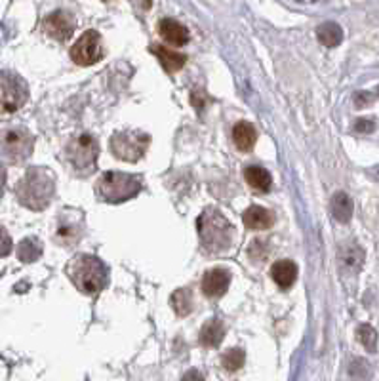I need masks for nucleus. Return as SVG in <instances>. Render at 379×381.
Returning <instances> with one entry per match:
<instances>
[{
	"mask_svg": "<svg viewBox=\"0 0 379 381\" xmlns=\"http://www.w3.org/2000/svg\"><path fill=\"white\" fill-rule=\"evenodd\" d=\"M55 194V175L52 170L42 166L29 168L15 185V199L21 206L42 212L50 206Z\"/></svg>",
	"mask_w": 379,
	"mask_h": 381,
	"instance_id": "1",
	"label": "nucleus"
},
{
	"mask_svg": "<svg viewBox=\"0 0 379 381\" xmlns=\"http://www.w3.org/2000/svg\"><path fill=\"white\" fill-rule=\"evenodd\" d=\"M67 277L76 286V290L86 296H97L109 285V269L97 256L80 254L73 257L67 265Z\"/></svg>",
	"mask_w": 379,
	"mask_h": 381,
	"instance_id": "2",
	"label": "nucleus"
},
{
	"mask_svg": "<svg viewBox=\"0 0 379 381\" xmlns=\"http://www.w3.org/2000/svg\"><path fill=\"white\" fill-rule=\"evenodd\" d=\"M202 248L212 254H220L231 248L235 240V229L217 208H206L196 220Z\"/></svg>",
	"mask_w": 379,
	"mask_h": 381,
	"instance_id": "3",
	"label": "nucleus"
},
{
	"mask_svg": "<svg viewBox=\"0 0 379 381\" xmlns=\"http://www.w3.org/2000/svg\"><path fill=\"white\" fill-rule=\"evenodd\" d=\"M141 191V178L136 173L105 172L96 183V194L103 202L120 204L138 196Z\"/></svg>",
	"mask_w": 379,
	"mask_h": 381,
	"instance_id": "4",
	"label": "nucleus"
},
{
	"mask_svg": "<svg viewBox=\"0 0 379 381\" xmlns=\"http://www.w3.org/2000/svg\"><path fill=\"white\" fill-rule=\"evenodd\" d=\"M99 143L90 134H76L63 149V159L69 168L78 175H90L97 166Z\"/></svg>",
	"mask_w": 379,
	"mask_h": 381,
	"instance_id": "5",
	"label": "nucleus"
},
{
	"mask_svg": "<svg viewBox=\"0 0 379 381\" xmlns=\"http://www.w3.org/2000/svg\"><path fill=\"white\" fill-rule=\"evenodd\" d=\"M35 138L25 126H10L0 130V154L10 162H23L33 154Z\"/></svg>",
	"mask_w": 379,
	"mask_h": 381,
	"instance_id": "6",
	"label": "nucleus"
},
{
	"mask_svg": "<svg viewBox=\"0 0 379 381\" xmlns=\"http://www.w3.org/2000/svg\"><path fill=\"white\" fill-rule=\"evenodd\" d=\"M151 143V136L139 130H122L113 134L110 138V151L120 160L126 162H138Z\"/></svg>",
	"mask_w": 379,
	"mask_h": 381,
	"instance_id": "7",
	"label": "nucleus"
},
{
	"mask_svg": "<svg viewBox=\"0 0 379 381\" xmlns=\"http://www.w3.org/2000/svg\"><path fill=\"white\" fill-rule=\"evenodd\" d=\"M29 99L27 82L12 71H0V111H20Z\"/></svg>",
	"mask_w": 379,
	"mask_h": 381,
	"instance_id": "8",
	"label": "nucleus"
},
{
	"mask_svg": "<svg viewBox=\"0 0 379 381\" xmlns=\"http://www.w3.org/2000/svg\"><path fill=\"white\" fill-rule=\"evenodd\" d=\"M105 50L97 31H86L71 48V59L80 67H90L103 59Z\"/></svg>",
	"mask_w": 379,
	"mask_h": 381,
	"instance_id": "9",
	"label": "nucleus"
},
{
	"mask_svg": "<svg viewBox=\"0 0 379 381\" xmlns=\"http://www.w3.org/2000/svg\"><path fill=\"white\" fill-rule=\"evenodd\" d=\"M83 235L84 223L83 220L78 222V215L71 214V212L62 215V220L57 223V229H55V243L62 244L65 248H71V246L80 243Z\"/></svg>",
	"mask_w": 379,
	"mask_h": 381,
	"instance_id": "10",
	"label": "nucleus"
},
{
	"mask_svg": "<svg viewBox=\"0 0 379 381\" xmlns=\"http://www.w3.org/2000/svg\"><path fill=\"white\" fill-rule=\"evenodd\" d=\"M42 29H44V33L50 36V38H54V41L65 42L69 41L73 33H75V23L71 20L69 14H65V12H54V14H50L46 20L42 21Z\"/></svg>",
	"mask_w": 379,
	"mask_h": 381,
	"instance_id": "11",
	"label": "nucleus"
},
{
	"mask_svg": "<svg viewBox=\"0 0 379 381\" xmlns=\"http://www.w3.org/2000/svg\"><path fill=\"white\" fill-rule=\"evenodd\" d=\"M231 286V273L223 267L206 271V275L202 278V292L208 298H221L225 296Z\"/></svg>",
	"mask_w": 379,
	"mask_h": 381,
	"instance_id": "12",
	"label": "nucleus"
},
{
	"mask_svg": "<svg viewBox=\"0 0 379 381\" xmlns=\"http://www.w3.org/2000/svg\"><path fill=\"white\" fill-rule=\"evenodd\" d=\"M159 33L172 46H185L187 42H189V31H187V27H183L180 21L170 20V17L160 20Z\"/></svg>",
	"mask_w": 379,
	"mask_h": 381,
	"instance_id": "13",
	"label": "nucleus"
},
{
	"mask_svg": "<svg viewBox=\"0 0 379 381\" xmlns=\"http://www.w3.org/2000/svg\"><path fill=\"white\" fill-rule=\"evenodd\" d=\"M271 277L276 285L280 286L283 290H288L289 286L296 282L297 278V265L289 259H280L271 267Z\"/></svg>",
	"mask_w": 379,
	"mask_h": 381,
	"instance_id": "14",
	"label": "nucleus"
},
{
	"mask_svg": "<svg viewBox=\"0 0 379 381\" xmlns=\"http://www.w3.org/2000/svg\"><path fill=\"white\" fill-rule=\"evenodd\" d=\"M242 222H244V225H248L250 229H255V231L269 229L275 223V214L271 210L263 208V206H250L244 212V215H242Z\"/></svg>",
	"mask_w": 379,
	"mask_h": 381,
	"instance_id": "15",
	"label": "nucleus"
},
{
	"mask_svg": "<svg viewBox=\"0 0 379 381\" xmlns=\"http://www.w3.org/2000/svg\"><path fill=\"white\" fill-rule=\"evenodd\" d=\"M225 338V326L221 320H208L206 324L200 330V343L208 349H214Z\"/></svg>",
	"mask_w": 379,
	"mask_h": 381,
	"instance_id": "16",
	"label": "nucleus"
},
{
	"mask_svg": "<svg viewBox=\"0 0 379 381\" xmlns=\"http://www.w3.org/2000/svg\"><path fill=\"white\" fill-rule=\"evenodd\" d=\"M331 215L338 220L339 223H349L352 217V210H355V204H352L351 196L343 191H339V193L334 194V199H331Z\"/></svg>",
	"mask_w": 379,
	"mask_h": 381,
	"instance_id": "17",
	"label": "nucleus"
},
{
	"mask_svg": "<svg viewBox=\"0 0 379 381\" xmlns=\"http://www.w3.org/2000/svg\"><path fill=\"white\" fill-rule=\"evenodd\" d=\"M233 141L241 151H252L257 141V132L250 122H238L233 128Z\"/></svg>",
	"mask_w": 379,
	"mask_h": 381,
	"instance_id": "18",
	"label": "nucleus"
},
{
	"mask_svg": "<svg viewBox=\"0 0 379 381\" xmlns=\"http://www.w3.org/2000/svg\"><path fill=\"white\" fill-rule=\"evenodd\" d=\"M151 50L157 54L159 62L162 63V67L168 73H178L180 69H183V65H185V56L183 54H178V52L166 48V46H152Z\"/></svg>",
	"mask_w": 379,
	"mask_h": 381,
	"instance_id": "19",
	"label": "nucleus"
},
{
	"mask_svg": "<svg viewBox=\"0 0 379 381\" xmlns=\"http://www.w3.org/2000/svg\"><path fill=\"white\" fill-rule=\"evenodd\" d=\"M244 178L248 181L250 187H254L255 191H262V193H267L273 185L271 173L262 166H248L244 170Z\"/></svg>",
	"mask_w": 379,
	"mask_h": 381,
	"instance_id": "20",
	"label": "nucleus"
},
{
	"mask_svg": "<svg viewBox=\"0 0 379 381\" xmlns=\"http://www.w3.org/2000/svg\"><path fill=\"white\" fill-rule=\"evenodd\" d=\"M339 259H341V265H343L345 271H360V267H362V264H364V252L357 246V244H347V246H343L341 248V256H339Z\"/></svg>",
	"mask_w": 379,
	"mask_h": 381,
	"instance_id": "21",
	"label": "nucleus"
},
{
	"mask_svg": "<svg viewBox=\"0 0 379 381\" xmlns=\"http://www.w3.org/2000/svg\"><path fill=\"white\" fill-rule=\"evenodd\" d=\"M317 36L318 41L322 42L324 46L334 48V46H339L341 41H343V31H341V27H339L338 23L326 21V23H322V25L317 29Z\"/></svg>",
	"mask_w": 379,
	"mask_h": 381,
	"instance_id": "22",
	"label": "nucleus"
},
{
	"mask_svg": "<svg viewBox=\"0 0 379 381\" xmlns=\"http://www.w3.org/2000/svg\"><path fill=\"white\" fill-rule=\"evenodd\" d=\"M42 256V243L35 236H29L25 240H21L17 246V257L23 264H33Z\"/></svg>",
	"mask_w": 379,
	"mask_h": 381,
	"instance_id": "23",
	"label": "nucleus"
},
{
	"mask_svg": "<svg viewBox=\"0 0 379 381\" xmlns=\"http://www.w3.org/2000/svg\"><path fill=\"white\" fill-rule=\"evenodd\" d=\"M172 307L178 317H187L189 312L193 311V296H191V290H185V288H180L172 294Z\"/></svg>",
	"mask_w": 379,
	"mask_h": 381,
	"instance_id": "24",
	"label": "nucleus"
},
{
	"mask_svg": "<svg viewBox=\"0 0 379 381\" xmlns=\"http://www.w3.org/2000/svg\"><path fill=\"white\" fill-rule=\"evenodd\" d=\"M244 361H246V353H244L242 349H238V347H235V349H229L227 353L223 354V359H221L223 368L229 370V372H236V370H241V368L244 366Z\"/></svg>",
	"mask_w": 379,
	"mask_h": 381,
	"instance_id": "25",
	"label": "nucleus"
},
{
	"mask_svg": "<svg viewBox=\"0 0 379 381\" xmlns=\"http://www.w3.org/2000/svg\"><path fill=\"white\" fill-rule=\"evenodd\" d=\"M357 336H359L360 343H362L370 353H376V351H378V333H376V330H373L372 326L362 324L359 328Z\"/></svg>",
	"mask_w": 379,
	"mask_h": 381,
	"instance_id": "26",
	"label": "nucleus"
},
{
	"mask_svg": "<svg viewBox=\"0 0 379 381\" xmlns=\"http://www.w3.org/2000/svg\"><path fill=\"white\" fill-rule=\"evenodd\" d=\"M14 248V244H12V238L8 235V231L2 225H0V257H6L10 252Z\"/></svg>",
	"mask_w": 379,
	"mask_h": 381,
	"instance_id": "27",
	"label": "nucleus"
},
{
	"mask_svg": "<svg viewBox=\"0 0 379 381\" xmlns=\"http://www.w3.org/2000/svg\"><path fill=\"white\" fill-rule=\"evenodd\" d=\"M181 381H204L202 374H200L199 370H189L185 375H183V380Z\"/></svg>",
	"mask_w": 379,
	"mask_h": 381,
	"instance_id": "28",
	"label": "nucleus"
},
{
	"mask_svg": "<svg viewBox=\"0 0 379 381\" xmlns=\"http://www.w3.org/2000/svg\"><path fill=\"white\" fill-rule=\"evenodd\" d=\"M4 185H6V170L0 166V196L4 194Z\"/></svg>",
	"mask_w": 379,
	"mask_h": 381,
	"instance_id": "29",
	"label": "nucleus"
}]
</instances>
